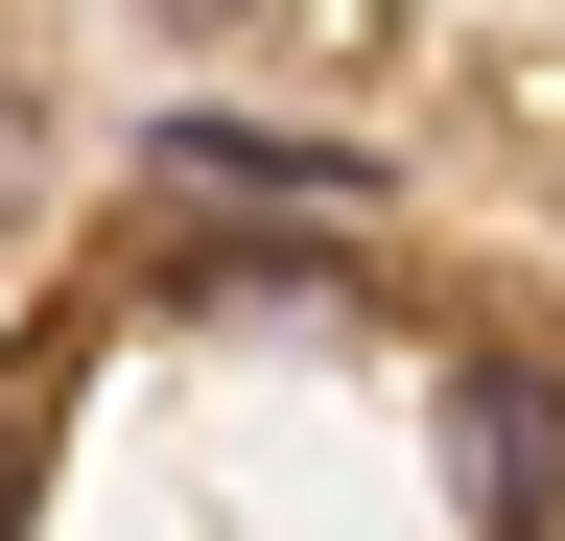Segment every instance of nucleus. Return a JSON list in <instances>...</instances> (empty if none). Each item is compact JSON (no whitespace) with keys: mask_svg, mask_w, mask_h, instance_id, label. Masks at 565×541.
<instances>
[{"mask_svg":"<svg viewBox=\"0 0 565 541\" xmlns=\"http://www.w3.org/2000/svg\"><path fill=\"white\" fill-rule=\"evenodd\" d=\"M471 495H494V541L565 518V400H542V377H471Z\"/></svg>","mask_w":565,"mask_h":541,"instance_id":"1","label":"nucleus"},{"mask_svg":"<svg viewBox=\"0 0 565 541\" xmlns=\"http://www.w3.org/2000/svg\"><path fill=\"white\" fill-rule=\"evenodd\" d=\"M24 188H47V118H24V95H0V213H24Z\"/></svg>","mask_w":565,"mask_h":541,"instance_id":"2","label":"nucleus"}]
</instances>
